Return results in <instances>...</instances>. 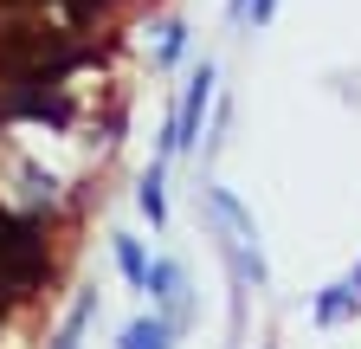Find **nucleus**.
Listing matches in <instances>:
<instances>
[{
	"label": "nucleus",
	"instance_id": "3",
	"mask_svg": "<svg viewBox=\"0 0 361 349\" xmlns=\"http://www.w3.org/2000/svg\"><path fill=\"white\" fill-rule=\"evenodd\" d=\"M123 349H168V324H129V336H123Z\"/></svg>",
	"mask_w": 361,
	"mask_h": 349
},
{
	"label": "nucleus",
	"instance_id": "5",
	"mask_svg": "<svg viewBox=\"0 0 361 349\" xmlns=\"http://www.w3.org/2000/svg\"><path fill=\"white\" fill-rule=\"evenodd\" d=\"M116 259H123V272H129L135 285L149 278V266H142V252H135V239H123V246H116Z\"/></svg>",
	"mask_w": 361,
	"mask_h": 349
},
{
	"label": "nucleus",
	"instance_id": "1",
	"mask_svg": "<svg viewBox=\"0 0 361 349\" xmlns=\"http://www.w3.org/2000/svg\"><path fill=\"white\" fill-rule=\"evenodd\" d=\"M39 278H45V239H39V227L0 207V285L20 297V291H32Z\"/></svg>",
	"mask_w": 361,
	"mask_h": 349
},
{
	"label": "nucleus",
	"instance_id": "4",
	"mask_svg": "<svg viewBox=\"0 0 361 349\" xmlns=\"http://www.w3.org/2000/svg\"><path fill=\"white\" fill-rule=\"evenodd\" d=\"M142 285H155V297L174 311V297H180V278H174V266H149V278H142Z\"/></svg>",
	"mask_w": 361,
	"mask_h": 349
},
{
	"label": "nucleus",
	"instance_id": "6",
	"mask_svg": "<svg viewBox=\"0 0 361 349\" xmlns=\"http://www.w3.org/2000/svg\"><path fill=\"white\" fill-rule=\"evenodd\" d=\"M142 213H149V220H161V174H149V182H142Z\"/></svg>",
	"mask_w": 361,
	"mask_h": 349
},
{
	"label": "nucleus",
	"instance_id": "2",
	"mask_svg": "<svg viewBox=\"0 0 361 349\" xmlns=\"http://www.w3.org/2000/svg\"><path fill=\"white\" fill-rule=\"evenodd\" d=\"M207 91H213V71L200 65V71H194V91H188V104H180V123H174V143H194V129H200V110H207Z\"/></svg>",
	"mask_w": 361,
	"mask_h": 349
},
{
	"label": "nucleus",
	"instance_id": "7",
	"mask_svg": "<svg viewBox=\"0 0 361 349\" xmlns=\"http://www.w3.org/2000/svg\"><path fill=\"white\" fill-rule=\"evenodd\" d=\"M0 7H13V13H20V7H32V0H0Z\"/></svg>",
	"mask_w": 361,
	"mask_h": 349
}]
</instances>
